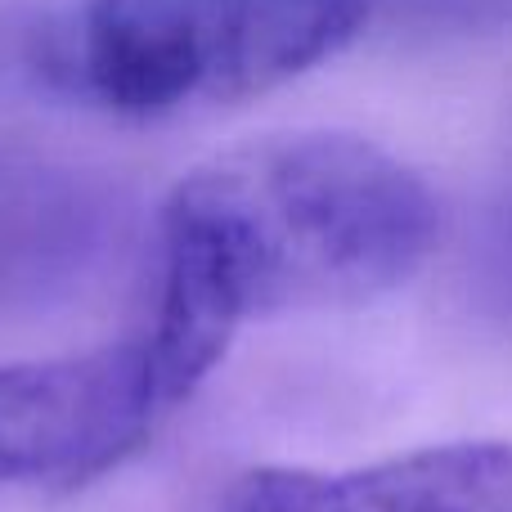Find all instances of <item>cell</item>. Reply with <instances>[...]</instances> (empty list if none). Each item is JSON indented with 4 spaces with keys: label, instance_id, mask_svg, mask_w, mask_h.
<instances>
[{
    "label": "cell",
    "instance_id": "5",
    "mask_svg": "<svg viewBox=\"0 0 512 512\" xmlns=\"http://www.w3.org/2000/svg\"><path fill=\"white\" fill-rule=\"evenodd\" d=\"M486 274L495 297L512 306V185L508 194L499 198V212L490 221V243H486Z\"/></svg>",
    "mask_w": 512,
    "mask_h": 512
},
{
    "label": "cell",
    "instance_id": "4",
    "mask_svg": "<svg viewBox=\"0 0 512 512\" xmlns=\"http://www.w3.org/2000/svg\"><path fill=\"white\" fill-rule=\"evenodd\" d=\"M221 512H512V445H427L364 468H256Z\"/></svg>",
    "mask_w": 512,
    "mask_h": 512
},
{
    "label": "cell",
    "instance_id": "1",
    "mask_svg": "<svg viewBox=\"0 0 512 512\" xmlns=\"http://www.w3.org/2000/svg\"><path fill=\"white\" fill-rule=\"evenodd\" d=\"M441 239V203L409 162L346 131H279L194 167L158 207L144 315L180 400L256 319L360 306L400 288Z\"/></svg>",
    "mask_w": 512,
    "mask_h": 512
},
{
    "label": "cell",
    "instance_id": "3",
    "mask_svg": "<svg viewBox=\"0 0 512 512\" xmlns=\"http://www.w3.org/2000/svg\"><path fill=\"white\" fill-rule=\"evenodd\" d=\"M122 198L95 171L0 149V315L77 292L122 243Z\"/></svg>",
    "mask_w": 512,
    "mask_h": 512
},
{
    "label": "cell",
    "instance_id": "2",
    "mask_svg": "<svg viewBox=\"0 0 512 512\" xmlns=\"http://www.w3.org/2000/svg\"><path fill=\"white\" fill-rule=\"evenodd\" d=\"M378 0H77L36 72L126 122H171L261 99L337 59Z\"/></svg>",
    "mask_w": 512,
    "mask_h": 512
}]
</instances>
